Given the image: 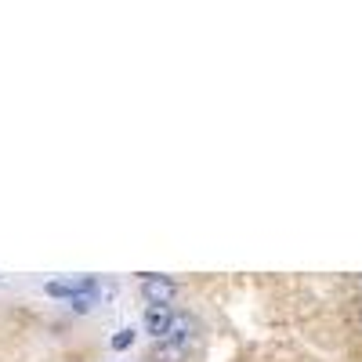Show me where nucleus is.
Masks as SVG:
<instances>
[{
    "mask_svg": "<svg viewBox=\"0 0 362 362\" xmlns=\"http://www.w3.org/2000/svg\"><path fill=\"white\" fill-rule=\"evenodd\" d=\"M177 293V283L170 276H156V272H148L141 279V297L148 300V308H170V300Z\"/></svg>",
    "mask_w": 362,
    "mask_h": 362,
    "instance_id": "f257e3e1",
    "label": "nucleus"
},
{
    "mask_svg": "<svg viewBox=\"0 0 362 362\" xmlns=\"http://www.w3.org/2000/svg\"><path fill=\"white\" fill-rule=\"evenodd\" d=\"M192 337H196V319H192L189 312H174L170 329H167V337H163V341L174 344V348H189Z\"/></svg>",
    "mask_w": 362,
    "mask_h": 362,
    "instance_id": "f03ea898",
    "label": "nucleus"
},
{
    "mask_svg": "<svg viewBox=\"0 0 362 362\" xmlns=\"http://www.w3.org/2000/svg\"><path fill=\"white\" fill-rule=\"evenodd\" d=\"M170 319H174V308H148L145 312V334L163 341L167 329H170Z\"/></svg>",
    "mask_w": 362,
    "mask_h": 362,
    "instance_id": "7ed1b4c3",
    "label": "nucleus"
},
{
    "mask_svg": "<svg viewBox=\"0 0 362 362\" xmlns=\"http://www.w3.org/2000/svg\"><path fill=\"white\" fill-rule=\"evenodd\" d=\"M69 300H73V312H90L98 300V283L95 279H76V293Z\"/></svg>",
    "mask_w": 362,
    "mask_h": 362,
    "instance_id": "20e7f679",
    "label": "nucleus"
},
{
    "mask_svg": "<svg viewBox=\"0 0 362 362\" xmlns=\"http://www.w3.org/2000/svg\"><path fill=\"white\" fill-rule=\"evenodd\" d=\"M181 355H185V348H174L167 341H156V348H153V358L156 362H177Z\"/></svg>",
    "mask_w": 362,
    "mask_h": 362,
    "instance_id": "39448f33",
    "label": "nucleus"
},
{
    "mask_svg": "<svg viewBox=\"0 0 362 362\" xmlns=\"http://www.w3.org/2000/svg\"><path fill=\"white\" fill-rule=\"evenodd\" d=\"M44 290H47V297H73L76 293V283H47Z\"/></svg>",
    "mask_w": 362,
    "mask_h": 362,
    "instance_id": "423d86ee",
    "label": "nucleus"
},
{
    "mask_svg": "<svg viewBox=\"0 0 362 362\" xmlns=\"http://www.w3.org/2000/svg\"><path fill=\"white\" fill-rule=\"evenodd\" d=\"M131 344H134V329H131V326H127V329H119V334L112 337V348H116V351H127Z\"/></svg>",
    "mask_w": 362,
    "mask_h": 362,
    "instance_id": "0eeeda50",
    "label": "nucleus"
}]
</instances>
